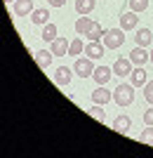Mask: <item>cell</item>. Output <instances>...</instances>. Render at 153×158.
I'll return each mask as SVG.
<instances>
[{"label":"cell","instance_id":"cell-1","mask_svg":"<svg viewBox=\"0 0 153 158\" xmlns=\"http://www.w3.org/2000/svg\"><path fill=\"white\" fill-rule=\"evenodd\" d=\"M113 99H115V104L118 106H130L134 102V85L130 83H123V85H118L113 90Z\"/></svg>","mask_w":153,"mask_h":158},{"label":"cell","instance_id":"cell-2","mask_svg":"<svg viewBox=\"0 0 153 158\" xmlns=\"http://www.w3.org/2000/svg\"><path fill=\"white\" fill-rule=\"evenodd\" d=\"M101 43L106 47H111V50H118V47L125 43V31H123V28H108V31L104 33Z\"/></svg>","mask_w":153,"mask_h":158},{"label":"cell","instance_id":"cell-3","mask_svg":"<svg viewBox=\"0 0 153 158\" xmlns=\"http://www.w3.org/2000/svg\"><path fill=\"white\" fill-rule=\"evenodd\" d=\"M73 71L78 73L80 78H90V76L94 73L92 59H90V57H78V59H75V64H73Z\"/></svg>","mask_w":153,"mask_h":158},{"label":"cell","instance_id":"cell-4","mask_svg":"<svg viewBox=\"0 0 153 158\" xmlns=\"http://www.w3.org/2000/svg\"><path fill=\"white\" fill-rule=\"evenodd\" d=\"M104 50H106V45H104V43H99V40H90V43L85 45V54H87L92 61H94V59H101V57H104Z\"/></svg>","mask_w":153,"mask_h":158},{"label":"cell","instance_id":"cell-5","mask_svg":"<svg viewBox=\"0 0 153 158\" xmlns=\"http://www.w3.org/2000/svg\"><path fill=\"white\" fill-rule=\"evenodd\" d=\"M130 61H132L134 66H144L146 61H151V52H146V47H134L132 52H130Z\"/></svg>","mask_w":153,"mask_h":158},{"label":"cell","instance_id":"cell-6","mask_svg":"<svg viewBox=\"0 0 153 158\" xmlns=\"http://www.w3.org/2000/svg\"><path fill=\"white\" fill-rule=\"evenodd\" d=\"M73 69H68V66H59L57 69V73H54V83L57 85H61V87H66L68 83H71V78H73Z\"/></svg>","mask_w":153,"mask_h":158},{"label":"cell","instance_id":"cell-7","mask_svg":"<svg viewBox=\"0 0 153 158\" xmlns=\"http://www.w3.org/2000/svg\"><path fill=\"white\" fill-rule=\"evenodd\" d=\"M137 24H139V17H137V12H125V14H120V28L123 31H134L137 28Z\"/></svg>","mask_w":153,"mask_h":158},{"label":"cell","instance_id":"cell-8","mask_svg":"<svg viewBox=\"0 0 153 158\" xmlns=\"http://www.w3.org/2000/svg\"><path fill=\"white\" fill-rule=\"evenodd\" d=\"M97 21H92V17H87V14H80L78 21H75V33L78 35H87V33L92 31V26Z\"/></svg>","mask_w":153,"mask_h":158},{"label":"cell","instance_id":"cell-9","mask_svg":"<svg viewBox=\"0 0 153 158\" xmlns=\"http://www.w3.org/2000/svg\"><path fill=\"white\" fill-rule=\"evenodd\" d=\"M33 12V0H17L12 5V14L14 17H26Z\"/></svg>","mask_w":153,"mask_h":158},{"label":"cell","instance_id":"cell-10","mask_svg":"<svg viewBox=\"0 0 153 158\" xmlns=\"http://www.w3.org/2000/svg\"><path fill=\"white\" fill-rule=\"evenodd\" d=\"M92 102L94 104H108V102H113V92H111V90H106V87L101 85V87H97V90H94L92 92Z\"/></svg>","mask_w":153,"mask_h":158},{"label":"cell","instance_id":"cell-11","mask_svg":"<svg viewBox=\"0 0 153 158\" xmlns=\"http://www.w3.org/2000/svg\"><path fill=\"white\" fill-rule=\"evenodd\" d=\"M111 127H113L115 132H120V135H125V132L132 127V118L125 116V113H123V116H115V120L111 123Z\"/></svg>","mask_w":153,"mask_h":158},{"label":"cell","instance_id":"cell-12","mask_svg":"<svg viewBox=\"0 0 153 158\" xmlns=\"http://www.w3.org/2000/svg\"><path fill=\"white\" fill-rule=\"evenodd\" d=\"M130 78H132V85H134V87H144V85L148 83V73L144 71L141 66H137V69H132Z\"/></svg>","mask_w":153,"mask_h":158},{"label":"cell","instance_id":"cell-13","mask_svg":"<svg viewBox=\"0 0 153 158\" xmlns=\"http://www.w3.org/2000/svg\"><path fill=\"white\" fill-rule=\"evenodd\" d=\"M92 76H94V80H97L99 85H106L108 80H111V76H113V69H108V66H97Z\"/></svg>","mask_w":153,"mask_h":158},{"label":"cell","instance_id":"cell-14","mask_svg":"<svg viewBox=\"0 0 153 158\" xmlns=\"http://www.w3.org/2000/svg\"><path fill=\"white\" fill-rule=\"evenodd\" d=\"M111 69H113L115 76H130L132 73V61H130V57L127 59H115V64Z\"/></svg>","mask_w":153,"mask_h":158},{"label":"cell","instance_id":"cell-15","mask_svg":"<svg viewBox=\"0 0 153 158\" xmlns=\"http://www.w3.org/2000/svg\"><path fill=\"white\" fill-rule=\"evenodd\" d=\"M68 47H71V43H68L66 38H57L52 40V54H59V57H64V54H68Z\"/></svg>","mask_w":153,"mask_h":158},{"label":"cell","instance_id":"cell-16","mask_svg":"<svg viewBox=\"0 0 153 158\" xmlns=\"http://www.w3.org/2000/svg\"><path fill=\"white\" fill-rule=\"evenodd\" d=\"M31 21H33L35 26H40V24L45 26V24H50V12H47L45 7H40V10H33V12H31Z\"/></svg>","mask_w":153,"mask_h":158},{"label":"cell","instance_id":"cell-17","mask_svg":"<svg viewBox=\"0 0 153 158\" xmlns=\"http://www.w3.org/2000/svg\"><path fill=\"white\" fill-rule=\"evenodd\" d=\"M134 38H137V45L139 47H148L153 43V33L148 31V28H137V35H134Z\"/></svg>","mask_w":153,"mask_h":158},{"label":"cell","instance_id":"cell-18","mask_svg":"<svg viewBox=\"0 0 153 158\" xmlns=\"http://www.w3.org/2000/svg\"><path fill=\"white\" fill-rule=\"evenodd\" d=\"M35 64H38L40 69H47V66L52 64V50H50V52H47V50L35 52Z\"/></svg>","mask_w":153,"mask_h":158},{"label":"cell","instance_id":"cell-19","mask_svg":"<svg viewBox=\"0 0 153 158\" xmlns=\"http://www.w3.org/2000/svg\"><path fill=\"white\" fill-rule=\"evenodd\" d=\"M97 5V0H75V12L78 14H90Z\"/></svg>","mask_w":153,"mask_h":158},{"label":"cell","instance_id":"cell-20","mask_svg":"<svg viewBox=\"0 0 153 158\" xmlns=\"http://www.w3.org/2000/svg\"><path fill=\"white\" fill-rule=\"evenodd\" d=\"M87 113L92 116V118H97L99 123H104L106 120V113H104V109H101V104H92L90 109H87Z\"/></svg>","mask_w":153,"mask_h":158},{"label":"cell","instance_id":"cell-21","mask_svg":"<svg viewBox=\"0 0 153 158\" xmlns=\"http://www.w3.org/2000/svg\"><path fill=\"white\" fill-rule=\"evenodd\" d=\"M127 7L132 10V12H144V10H148V0H127Z\"/></svg>","mask_w":153,"mask_h":158},{"label":"cell","instance_id":"cell-22","mask_svg":"<svg viewBox=\"0 0 153 158\" xmlns=\"http://www.w3.org/2000/svg\"><path fill=\"white\" fill-rule=\"evenodd\" d=\"M80 52H85V45H83V40H80V38L71 40V47H68V54L78 59V54H80Z\"/></svg>","mask_w":153,"mask_h":158},{"label":"cell","instance_id":"cell-23","mask_svg":"<svg viewBox=\"0 0 153 158\" xmlns=\"http://www.w3.org/2000/svg\"><path fill=\"white\" fill-rule=\"evenodd\" d=\"M42 38H45L47 43L57 40V26H54V24H45V28H42Z\"/></svg>","mask_w":153,"mask_h":158},{"label":"cell","instance_id":"cell-24","mask_svg":"<svg viewBox=\"0 0 153 158\" xmlns=\"http://www.w3.org/2000/svg\"><path fill=\"white\" fill-rule=\"evenodd\" d=\"M104 33H106V28L101 26V24H94L92 31L87 33V38H90V40H101V38H104Z\"/></svg>","mask_w":153,"mask_h":158},{"label":"cell","instance_id":"cell-25","mask_svg":"<svg viewBox=\"0 0 153 158\" xmlns=\"http://www.w3.org/2000/svg\"><path fill=\"white\" fill-rule=\"evenodd\" d=\"M139 142H144V144H153V125H146V130L141 132Z\"/></svg>","mask_w":153,"mask_h":158},{"label":"cell","instance_id":"cell-26","mask_svg":"<svg viewBox=\"0 0 153 158\" xmlns=\"http://www.w3.org/2000/svg\"><path fill=\"white\" fill-rule=\"evenodd\" d=\"M144 97H146L148 104H153V80H148L146 85H144Z\"/></svg>","mask_w":153,"mask_h":158},{"label":"cell","instance_id":"cell-27","mask_svg":"<svg viewBox=\"0 0 153 158\" xmlns=\"http://www.w3.org/2000/svg\"><path fill=\"white\" fill-rule=\"evenodd\" d=\"M144 123L146 125H153V104L146 109V113H144Z\"/></svg>","mask_w":153,"mask_h":158},{"label":"cell","instance_id":"cell-28","mask_svg":"<svg viewBox=\"0 0 153 158\" xmlns=\"http://www.w3.org/2000/svg\"><path fill=\"white\" fill-rule=\"evenodd\" d=\"M47 2H50L52 7H64L66 5V0H47Z\"/></svg>","mask_w":153,"mask_h":158},{"label":"cell","instance_id":"cell-29","mask_svg":"<svg viewBox=\"0 0 153 158\" xmlns=\"http://www.w3.org/2000/svg\"><path fill=\"white\" fill-rule=\"evenodd\" d=\"M5 2H7V5H14V2H17V0H5Z\"/></svg>","mask_w":153,"mask_h":158},{"label":"cell","instance_id":"cell-30","mask_svg":"<svg viewBox=\"0 0 153 158\" xmlns=\"http://www.w3.org/2000/svg\"><path fill=\"white\" fill-rule=\"evenodd\" d=\"M151 64H153V52H151Z\"/></svg>","mask_w":153,"mask_h":158}]
</instances>
